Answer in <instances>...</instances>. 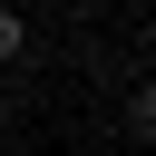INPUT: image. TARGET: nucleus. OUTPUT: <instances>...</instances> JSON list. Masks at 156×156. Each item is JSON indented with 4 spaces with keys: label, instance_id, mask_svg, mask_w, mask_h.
<instances>
[{
    "label": "nucleus",
    "instance_id": "1",
    "mask_svg": "<svg viewBox=\"0 0 156 156\" xmlns=\"http://www.w3.org/2000/svg\"><path fill=\"white\" fill-rule=\"evenodd\" d=\"M20 49H29V20H20V10H0V68H20Z\"/></svg>",
    "mask_w": 156,
    "mask_h": 156
}]
</instances>
